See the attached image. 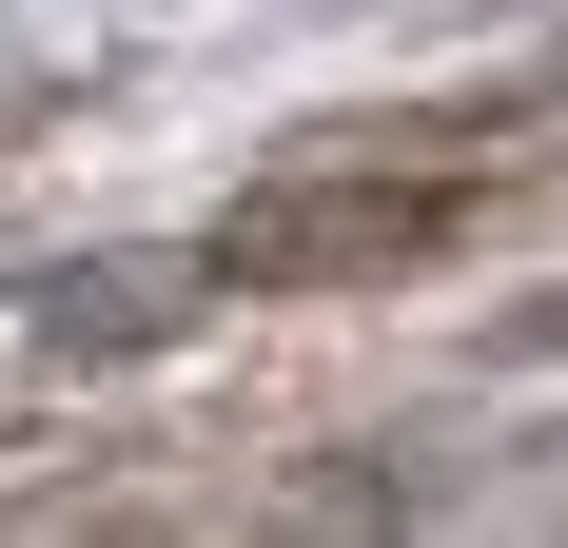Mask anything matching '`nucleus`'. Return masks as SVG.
I'll return each mask as SVG.
<instances>
[{"label": "nucleus", "instance_id": "2", "mask_svg": "<svg viewBox=\"0 0 568 548\" xmlns=\"http://www.w3.org/2000/svg\"><path fill=\"white\" fill-rule=\"evenodd\" d=\"M196 314H216V255H59L20 294V353L40 373H118V353H176Z\"/></svg>", "mask_w": 568, "mask_h": 548}, {"label": "nucleus", "instance_id": "1", "mask_svg": "<svg viewBox=\"0 0 568 548\" xmlns=\"http://www.w3.org/2000/svg\"><path fill=\"white\" fill-rule=\"evenodd\" d=\"M470 235V176H275V196H235L196 255H216V294H334V274H412Z\"/></svg>", "mask_w": 568, "mask_h": 548}]
</instances>
